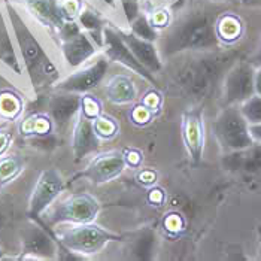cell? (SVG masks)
<instances>
[{
    "label": "cell",
    "mask_w": 261,
    "mask_h": 261,
    "mask_svg": "<svg viewBox=\"0 0 261 261\" xmlns=\"http://www.w3.org/2000/svg\"><path fill=\"white\" fill-rule=\"evenodd\" d=\"M81 106H82V99L76 96V93L61 91V94L53 96L49 100L48 105L49 118L59 128H64L80 112Z\"/></svg>",
    "instance_id": "16"
},
{
    "label": "cell",
    "mask_w": 261,
    "mask_h": 261,
    "mask_svg": "<svg viewBox=\"0 0 261 261\" xmlns=\"http://www.w3.org/2000/svg\"><path fill=\"white\" fill-rule=\"evenodd\" d=\"M6 18L14 35V40L20 49L21 59L33 84H38L43 80H56L59 76V72L54 63L49 60L38 38L21 17L20 11L9 2H6Z\"/></svg>",
    "instance_id": "3"
},
{
    "label": "cell",
    "mask_w": 261,
    "mask_h": 261,
    "mask_svg": "<svg viewBox=\"0 0 261 261\" xmlns=\"http://www.w3.org/2000/svg\"><path fill=\"white\" fill-rule=\"evenodd\" d=\"M101 2H105V3L109 5V6H114V5H115V0H101Z\"/></svg>",
    "instance_id": "40"
},
{
    "label": "cell",
    "mask_w": 261,
    "mask_h": 261,
    "mask_svg": "<svg viewBox=\"0 0 261 261\" xmlns=\"http://www.w3.org/2000/svg\"><path fill=\"white\" fill-rule=\"evenodd\" d=\"M21 100L11 94V93H3L0 94V114L6 118H14L20 114Z\"/></svg>",
    "instance_id": "28"
},
{
    "label": "cell",
    "mask_w": 261,
    "mask_h": 261,
    "mask_svg": "<svg viewBox=\"0 0 261 261\" xmlns=\"http://www.w3.org/2000/svg\"><path fill=\"white\" fill-rule=\"evenodd\" d=\"M218 43L215 18L207 12H193L169 29L161 42V49L172 56L182 51H209Z\"/></svg>",
    "instance_id": "2"
},
{
    "label": "cell",
    "mask_w": 261,
    "mask_h": 261,
    "mask_svg": "<svg viewBox=\"0 0 261 261\" xmlns=\"http://www.w3.org/2000/svg\"><path fill=\"white\" fill-rule=\"evenodd\" d=\"M109 63L106 59H99L93 64H88L80 70L73 72L72 75L66 76L57 84L59 91H67V93H87L93 88H96L101 80L105 78L108 72Z\"/></svg>",
    "instance_id": "11"
},
{
    "label": "cell",
    "mask_w": 261,
    "mask_h": 261,
    "mask_svg": "<svg viewBox=\"0 0 261 261\" xmlns=\"http://www.w3.org/2000/svg\"><path fill=\"white\" fill-rule=\"evenodd\" d=\"M130 30L138 38L149 40V42H154V40L157 39V36H159L157 29L154 27V24L151 22V20H148L145 15H139L136 20L132 21L130 22Z\"/></svg>",
    "instance_id": "25"
},
{
    "label": "cell",
    "mask_w": 261,
    "mask_h": 261,
    "mask_svg": "<svg viewBox=\"0 0 261 261\" xmlns=\"http://www.w3.org/2000/svg\"><path fill=\"white\" fill-rule=\"evenodd\" d=\"M59 35L63 60L69 67L76 69L96 54V42L81 29L78 21H66Z\"/></svg>",
    "instance_id": "6"
},
{
    "label": "cell",
    "mask_w": 261,
    "mask_h": 261,
    "mask_svg": "<svg viewBox=\"0 0 261 261\" xmlns=\"http://www.w3.org/2000/svg\"><path fill=\"white\" fill-rule=\"evenodd\" d=\"M64 190V181L56 169H46L39 175L33 187L30 200H29V214L32 217H39L43 214L61 194Z\"/></svg>",
    "instance_id": "9"
},
{
    "label": "cell",
    "mask_w": 261,
    "mask_h": 261,
    "mask_svg": "<svg viewBox=\"0 0 261 261\" xmlns=\"http://www.w3.org/2000/svg\"><path fill=\"white\" fill-rule=\"evenodd\" d=\"M82 112L87 115V117H90V118H96L97 115H99V101L94 100V99H91V97H85V99H82Z\"/></svg>",
    "instance_id": "31"
},
{
    "label": "cell",
    "mask_w": 261,
    "mask_h": 261,
    "mask_svg": "<svg viewBox=\"0 0 261 261\" xmlns=\"http://www.w3.org/2000/svg\"><path fill=\"white\" fill-rule=\"evenodd\" d=\"M11 139H12L11 133L0 130V155H3L5 151L8 149V146H9V143H11Z\"/></svg>",
    "instance_id": "33"
},
{
    "label": "cell",
    "mask_w": 261,
    "mask_h": 261,
    "mask_svg": "<svg viewBox=\"0 0 261 261\" xmlns=\"http://www.w3.org/2000/svg\"><path fill=\"white\" fill-rule=\"evenodd\" d=\"M243 3H246V5H258L261 6V0H242Z\"/></svg>",
    "instance_id": "39"
},
{
    "label": "cell",
    "mask_w": 261,
    "mask_h": 261,
    "mask_svg": "<svg viewBox=\"0 0 261 261\" xmlns=\"http://www.w3.org/2000/svg\"><path fill=\"white\" fill-rule=\"evenodd\" d=\"M152 248V238L151 236H143L138 242L136 246V254H139V258H149V252Z\"/></svg>",
    "instance_id": "32"
},
{
    "label": "cell",
    "mask_w": 261,
    "mask_h": 261,
    "mask_svg": "<svg viewBox=\"0 0 261 261\" xmlns=\"http://www.w3.org/2000/svg\"><path fill=\"white\" fill-rule=\"evenodd\" d=\"M252 64H257L258 67H261V48H260V51L254 56V59H252Z\"/></svg>",
    "instance_id": "37"
},
{
    "label": "cell",
    "mask_w": 261,
    "mask_h": 261,
    "mask_svg": "<svg viewBox=\"0 0 261 261\" xmlns=\"http://www.w3.org/2000/svg\"><path fill=\"white\" fill-rule=\"evenodd\" d=\"M94 122V128L99 135V138H111L115 135L117 132V124L109 118H96Z\"/></svg>",
    "instance_id": "29"
},
{
    "label": "cell",
    "mask_w": 261,
    "mask_h": 261,
    "mask_svg": "<svg viewBox=\"0 0 261 261\" xmlns=\"http://www.w3.org/2000/svg\"><path fill=\"white\" fill-rule=\"evenodd\" d=\"M103 46H105V53L109 60L118 61L127 69L141 75L142 78H145L149 82H155L152 73L138 61V59L130 51V48L125 45V42L121 38L120 32H117L111 27H105L103 29Z\"/></svg>",
    "instance_id": "10"
},
{
    "label": "cell",
    "mask_w": 261,
    "mask_h": 261,
    "mask_svg": "<svg viewBox=\"0 0 261 261\" xmlns=\"http://www.w3.org/2000/svg\"><path fill=\"white\" fill-rule=\"evenodd\" d=\"M51 128V118L45 115H33L24 122L22 132L27 135H45Z\"/></svg>",
    "instance_id": "27"
},
{
    "label": "cell",
    "mask_w": 261,
    "mask_h": 261,
    "mask_svg": "<svg viewBox=\"0 0 261 261\" xmlns=\"http://www.w3.org/2000/svg\"><path fill=\"white\" fill-rule=\"evenodd\" d=\"M99 148V135L94 128L93 118L87 117L84 112H80L72 133V149L76 160L84 159Z\"/></svg>",
    "instance_id": "15"
},
{
    "label": "cell",
    "mask_w": 261,
    "mask_h": 261,
    "mask_svg": "<svg viewBox=\"0 0 261 261\" xmlns=\"http://www.w3.org/2000/svg\"><path fill=\"white\" fill-rule=\"evenodd\" d=\"M22 167L24 161L18 155H0V187L14 181Z\"/></svg>",
    "instance_id": "23"
},
{
    "label": "cell",
    "mask_w": 261,
    "mask_h": 261,
    "mask_svg": "<svg viewBox=\"0 0 261 261\" xmlns=\"http://www.w3.org/2000/svg\"><path fill=\"white\" fill-rule=\"evenodd\" d=\"M217 33L220 40H236L242 33V22L234 15H224L217 21Z\"/></svg>",
    "instance_id": "24"
},
{
    "label": "cell",
    "mask_w": 261,
    "mask_h": 261,
    "mask_svg": "<svg viewBox=\"0 0 261 261\" xmlns=\"http://www.w3.org/2000/svg\"><path fill=\"white\" fill-rule=\"evenodd\" d=\"M25 3L29 12L43 25L57 32L64 25L66 18L61 12L59 0H25Z\"/></svg>",
    "instance_id": "19"
},
{
    "label": "cell",
    "mask_w": 261,
    "mask_h": 261,
    "mask_svg": "<svg viewBox=\"0 0 261 261\" xmlns=\"http://www.w3.org/2000/svg\"><path fill=\"white\" fill-rule=\"evenodd\" d=\"M212 130L218 143L227 151H239L254 145L249 122L236 105H228L220 112L212 124Z\"/></svg>",
    "instance_id": "5"
},
{
    "label": "cell",
    "mask_w": 261,
    "mask_h": 261,
    "mask_svg": "<svg viewBox=\"0 0 261 261\" xmlns=\"http://www.w3.org/2000/svg\"><path fill=\"white\" fill-rule=\"evenodd\" d=\"M224 167L246 175L261 173V143L251 145L239 151H231V154L224 159Z\"/></svg>",
    "instance_id": "18"
},
{
    "label": "cell",
    "mask_w": 261,
    "mask_h": 261,
    "mask_svg": "<svg viewBox=\"0 0 261 261\" xmlns=\"http://www.w3.org/2000/svg\"><path fill=\"white\" fill-rule=\"evenodd\" d=\"M163 2H166L172 8H179V6H182V3H184V0H163Z\"/></svg>",
    "instance_id": "36"
},
{
    "label": "cell",
    "mask_w": 261,
    "mask_h": 261,
    "mask_svg": "<svg viewBox=\"0 0 261 261\" xmlns=\"http://www.w3.org/2000/svg\"><path fill=\"white\" fill-rule=\"evenodd\" d=\"M249 133H251L254 142L261 143V122H258V124H249Z\"/></svg>",
    "instance_id": "34"
},
{
    "label": "cell",
    "mask_w": 261,
    "mask_h": 261,
    "mask_svg": "<svg viewBox=\"0 0 261 261\" xmlns=\"http://www.w3.org/2000/svg\"><path fill=\"white\" fill-rule=\"evenodd\" d=\"M211 2H231V3H236L239 0H211Z\"/></svg>",
    "instance_id": "41"
},
{
    "label": "cell",
    "mask_w": 261,
    "mask_h": 261,
    "mask_svg": "<svg viewBox=\"0 0 261 261\" xmlns=\"http://www.w3.org/2000/svg\"><path fill=\"white\" fill-rule=\"evenodd\" d=\"M99 201L90 194L78 193L66 197L64 200L57 203L51 211L48 220L53 224H81L91 222L99 214Z\"/></svg>",
    "instance_id": "7"
},
{
    "label": "cell",
    "mask_w": 261,
    "mask_h": 261,
    "mask_svg": "<svg viewBox=\"0 0 261 261\" xmlns=\"http://www.w3.org/2000/svg\"><path fill=\"white\" fill-rule=\"evenodd\" d=\"M3 258V251H0V260Z\"/></svg>",
    "instance_id": "42"
},
{
    "label": "cell",
    "mask_w": 261,
    "mask_h": 261,
    "mask_svg": "<svg viewBox=\"0 0 261 261\" xmlns=\"http://www.w3.org/2000/svg\"><path fill=\"white\" fill-rule=\"evenodd\" d=\"M241 111L243 117L249 124H258L261 122V96L254 94L248 100L241 103Z\"/></svg>",
    "instance_id": "26"
},
{
    "label": "cell",
    "mask_w": 261,
    "mask_h": 261,
    "mask_svg": "<svg viewBox=\"0 0 261 261\" xmlns=\"http://www.w3.org/2000/svg\"><path fill=\"white\" fill-rule=\"evenodd\" d=\"M5 224H6V217L0 212V231L3 230V227H5Z\"/></svg>",
    "instance_id": "38"
},
{
    "label": "cell",
    "mask_w": 261,
    "mask_h": 261,
    "mask_svg": "<svg viewBox=\"0 0 261 261\" xmlns=\"http://www.w3.org/2000/svg\"><path fill=\"white\" fill-rule=\"evenodd\" d=\"M254 78H255V69L252 63L248 61L233 63L227 70L222 82V93L225 103L238 105L252 97L255 94Z\"/></svg>",
    "instance_id": "8"
},
{
    "label": "cell",
    "mask_w": 261,
    "mask_h": 261,
    "mask_svg": "<svg viewBox=\"0 0 261 261\" xmlns=\"http://www.w3.org/2000/svg\"><path fill=\"white\" fill-rule=\"evenodd\" d=\"M0 61L5 63L17 75H21V61L18 60L17 51L14 48V42L9 32V22L8 18H5V15L2 14V9H0Z\"/></svg>",
    "instance_id": "20"
},
{
    "label": "cell",
    "mask_w": 261,
    "mask_h": 261,
    "mask_svg": "<svg viewBox=\"0 0 261 261\" xmlns=\"http://www.w3.org/2000/svg\"><path fill=\"white\" fill-rule=\"evenodd\" d=\"M120 35L122 40L125 42V45L130 48V51L133 53V56L138 59L141 64H143L151 73L160 72L163 69V63L159 57V51L152 45V42L141 39L136 35H133L132 32H128V33L120 32Z\"/></svg>",
    "instance_id": "17"
},
{
    "label": "cell",
    "mask_w": 261,
    "mask_h": 261,
    "mask_svg": "<svg viewBox=\"0 0 261 261\" xmlns=\"http://www.w3.org/2000/svg\"><path fill=\"white\" fill-rule=\"evenodd\" d=\"M121 6H122L124 15L128 21V24L141 15V5L138 0H121Z\"/></svg>",
    "instance_id": "30"
},
{
    "label": "cell",
    "mask_w": 261,
    "mask_h": 261,
    "mask_svg": "<svg viewBox=\"0 0 261 261\" xmlns=\"http://www.w3.org/2000/svg\"><path fill=\"white\" fill-rule=\"evenodd\" d=\"M76 21L81 25V29L84 32H87L94 42H97V45H103V29L105 27H103L100 17L96 12L82 8Z\"/></svg>",
    "instance_id": "22"
},
{
    "label": "cell",
    "mask_w": 261,
    "mask_h": 261,
    "mask_svg": "<svg viewBox=\"0 0 261 261\" xmlns=\"http://www.w3.org/2000/svg\"><path fill=\"white\" fill-rule=\"evenodd\" d=\"M254 85H255V94L261 96V67L255 70V78H254Z\"/></svg>",
    "instance_id": "35"
},
{
    "label": "cell",
    "mask_w": 261,
    "mask_h": 261,
    "mask_svg": "<svg viewBox=\"0 0 261 261\" xmlns=\"http://www.w3.org/2000/svg\"><path fill=\"white\" fill-rule=\"evenodd\" d=\"M125 167V157L118 151L103 152L94 157L85 167L82 176L96 184L111 181L122 173Z\"/></svg>",
    "instance_id": "13"
},
{
    "label": "cell",
    "mask_w": 261,
    "mask_h": 261,
    "mask_svg": "<svg viewBox=\"0 0 261 261\" xmlns=\"http://www.w3.org/2000/svg\"><path fill=\"white\" fill-rule=\"evenodd\" d=\"M106 96L114 103H130L136 97L135 84L127 76H114L106 87Z\"/></svg>",
    "instance_id": "21"
},
{
    "label": "cell",
    "mask_w": 261,
    "mask_h": 261,
    "mask_svg": "<svg viewBox=\"0 0 261 261\" xmlns=\"http://www.w3.org/2000/svg\"><path fill=\"white\" fill-rule=\"evenodd\" d=\"M22 258L53 260L59 258V242L54 241L43 228L30 225L22 231Z\"/></svg>",
    "instance_id": "12"
},
{
    "label": "cell",
    "mask_w": 261,
    "mask_h": 261,
    "mask_svg": "<svg viewBox=\"0 0 261 261\" xmlns=\"http://www.w3.org/2000/svg\"><path fill=\"white\" fill-rule=\"evenodd\" d=\"M56 239L73 254L91 255L101 251L111 241L118 239V236L91 222H81L57 230Z\"/></svg>",
    "instance_id": "4"
},
{
    "label": "cell",
    "mask_w": 261,
    "mask_h": 261,
    "mask_svg": "<svg viewBox=\"0 0 261 261\" xmlns=\"http://www.w3.org/2000/svg\"><path fill=\"white\" fill-rule=\"evenodd\" d=\"M182 136L188 155L194 164H197L203 157L204 146V130L201 120L200 109L190 108L182 115Z\"/></svg>",
    "instance_id": "14"
},
{
    "label": "cell",
    "mask_w": 261,
    "mask_h": 261,
    "mask_svg": "<svg viewBox=\"0 0 261 261\" xmlns=\"http://www.w3.org/2000/svg\"><path fill=\"white\" fill-rule=\"evenodd\" d=\"M233 60L234 56L228 53H215L191 59L175 73V85L187 97L196 100L206 99L215 91Z\"/></svg>",
    "instance_id": "1"
}]
</instances>
